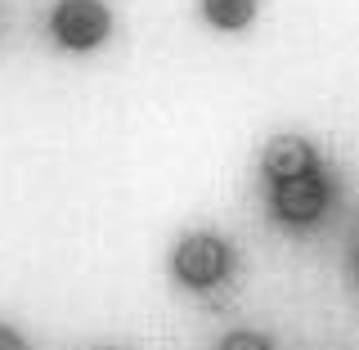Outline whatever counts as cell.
<instances>
[{
    "label": "cell",
    "mask_w": 359,
    "mask_h": 350,
    "mask_svg": "<svg viewBox=\"0 0 359 350\" xmlns=\"http://www.w3.org/2000/svg\"><path fill=\"white\" fill-rule=\"evenodd\" d=\"M0 350H27V346H22V342H18V337L9 332V328H0Z\"/></svg>",
    "instance_id": "7"
},
{
    "label": "cell",
    "mask_w": 359,
    "mask_h": 350,
    "mask_svg": "<svg viewBox=\"0 0 359 350\" xmlns=\"http://www.w3.org/2000/svg\"><path fill=\"white\" fill-rule=\"evenodd\" d=\"M328 207V180L323 175H292V180H274V216L287 224H314Z\"/></svg>",
    "instance_id": "3"
},
{
    "label": "cell",
    "mask_w": 359,
    "mask_h": 350,
    "mask_svg": "<svg viewBox=\"0 0 359 350\" xmlns=\"http://www.w3.org/2000/svg\"><path fill=\"white\" fill-rule=\"evenodd\" d=\"M50 32L54 41L67 45V50H95L99 41H108L112 32V18L99 0H63L50 18Z\"/></svg>",
    "instance_id": "1"
},
{
    "label": "cell",
    "mask_w": 359,
    "mask_h": 350,
    "mask_svg": "<svg viewBox=\"0 0 359 350\" xmlns=\"http://www.w3.org/2000/svg\"><path fill=\"white\" fill-rule=\"evenodd\" d=\"M261 166H265V175H269V180L306 175V171H314V149H310L306 140H297V135H274V140L265 144Z\"/></svg>",
    "instance_id": "4"
},
{
    "label": "cell",
    "mask_w": 359,
    "mask_h": 350,
    "mask_svg": "<svg viewBox=\"0 0 359 350\" xmlns=\"http://www.w3.org/2000/svg\"><path fill=\"white\" fill-rule=\"evenodd\" d=\"M220 350H269V346H265V337H256V332H229L220 342Z\"/></svg>",
    "instance_id": "6"
},
{
    "label": "cell",
    "mask_w": 359,
    "mask_h": 350,
    "mask_svg": "<svg viewBox=\"0 0 359 350\" xmlns=\"http://www.w3.org/2000/svg\"><path fill=\"white\" fill-rule=\"evenodd\" d=\"M202 14L216 22V27L238 32V27H247V22H252L256 0H202Z\"/></svg>",
    "instance_id": "5"
},
{
    "label": "cell",
    "mask_w": 359,
    "mask_h": 350,
    "mask_svg": "<svg viewBox=\"0 0 359 350\" xmlns=\"http://www.w3.org/2000/svg\"><path fill=\"white\" fill-rule=\"evenodd\" d=\"M175 274L189 288H216L229 274V247L211 234H194L175 247Z\"/></svg>",
    "instance_id": "2"
}]
</instances>
